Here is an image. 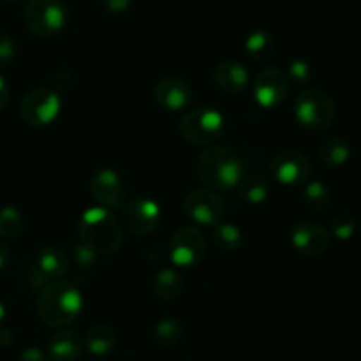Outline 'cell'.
<instances>
[{
  "label": "cell",
  "instance_id": "cell-27",
  "mask_svg": "<svg viewBox=\"0 0 361 361\" xmlns=\"http://www.w3.org/2000/svg\"><path fill=\"white\" fill-rule=\"evenodd\" d=\"M214 240L219 249L235 252L242 245V231L231 222H221L214 228Z\"/></svg>",
  "mask_w": 361,
  "mask_h": 361
},
{
  "label": "cell",
  "instance_id": "cell-23",
  "mask_svg": "<svg viewBox=\"0 0 361 361\" xmlns=\"http://www.w3.org/2000/svg\"><path fill=\"white\" fill-rule=\"evenodd\" d=\"M236 189H238L240 200L249 204H261L270 196V185L261 175H243Z\"/></svg>",
  "mask_w": 361,
  "mask_h": 361
},
{
  "label": "cell",
  "instance_id": "cell-2",
  "mask_svg": "<svg viewBox=\"0 0 361 361\" xmlns=\"http://www.w3.org/2000/svg\"><path fill=\"white\" fill-rule=\"evenodd\" d=\"M196 173L201 182L212 190H231L238 187L243 175V162L233 148L208 147L197 157Z\"/></svg>",
  "mask_w": 361,
  "mask_h": 361
},
{
  "label": "cell",
  "instance_id": "cell-8",
  "mask_svg": "<svg viewBox=\"0 0 361 361\" xmlns=\"http://www.w3.org/2000/svg\"><path fill=\"white\" fill-rule=\"evenodd\" d=\"M162 219L157 201L148 197L127 201L120 212V226L133 236H147L154 231Z\"/></svg>",
  "mask_w": 361,
  "mask_h": 361
},
{
  "label": "cell",
  "instance_id": "cell-17",
  "mask_svg": "<svg viewBox=\"0 0 361 361\" xmlns=\"http://www.w3.org/2000/svg\"><path fill=\"white\" fill-rule=\"evenodd\" d=\"M32 268L46 282H51L62 279L69 271V257L59 247H46L37 254V259L32 264Z\"/></svg>",
  "mask_w": 361,
  "mask_h": 361
},
{
  "label": "cell",
  "instance_id": "cell-29",
  "mask_svg": "<svg viewBox=\"0 0 361 361\" xmlns=\"http://www.w3.org/2000/svg\"><path fill=\"white\" fill-rule=\"evenodd\" d=\"M288 80L289 83H295L296 87H305L312 78V69L310 63L303 59H295L289 62L288 67Z\"/></svg>",
  "mask_w": 361,
  "mask_h": 361
},
{
  "label": "cell",
  "instance_id": "cell-18",
  "mask_svg": "<svg viewBox=\"0 0 361 361\" xmlns=\"http://www.w3.org/2000/svg\"><path fill=\"white\" fill-rule=\"evenodd\" d=\"M83 349V337L73 330L59 331L48 344L49 358L53 361H78Z\"/></svg>",
  "mask_w": 361,
  "mask_h": 361
},
{
  "label": "cell",
  "instance_id": "cell-9",
  "mask_svg": "<svg viewBox=\"0 0 361 361\" xmlns=\"http://www.w3.org/2000/svg\"><path fill=\"white\" fill-rule=\"evenodd\" d=\"M207 254V238L196 226H182L169 242V257L175 267L192 268Z\"/></svg>",
  "mask_w": 361,
  "mask_h": 361
},
{
  "label": "cell",
  "instance_id": "cell-30",
  "mask_svg": "<svg viewBox=\"0 0 361 361\" xmlns=\"http://www.w3.org/2000/svg\"><path fill=\"white\" fill-rule=\"evenodd\" d=\"M18 44L11 35L0 34V69H6L16 60Z\"/></svg>",
  "mask_w": 361,
  "mask_h": 361
},
{
  "label": "cell",
  "instance_id": "cell-15",
  "mask_svg": "<svg viewBox=\"0 0 361 361\" xmlns=\"http://www.w3.org/2000/svg\"><path fill=\"white\" fill-rule=\"evenodd\" d=\"M154 99L164 111H183L192 101V90L189 83L180 78H164L154 88Z\"/></svg>",
  "mask_w": 361,
  "mask_h": 361
},
{
  "label": "cell",
  "instance_id": "cell-12",
  "mask_svg": "<svg viewBox=\"0 0 361 361\" xmlns=\"http://www.w3.org/2000/svg\"><path fill=\"white\" fill-rule=\"evenodd\" d=\"M288 74L277 67H267L257 74L252 85V94L263 109H275L286 101L289 92Z\"/></svg>",
  "mask_w": 361,
  "mask_h": 361
},
{
  "label": "cell",
  "instance_id": "cell-24",
  "mask_svg": "<svg viewBox=\"0 0 361 361\" xmlns=\"http://www.w3.org/2000/svg\"><path fill=\"white\" fill-rule=\"evenodd\" d=\"M245 51L256 62H268L275 51V41L270 32L261 28L250 32L245 39Z\"/></svg>",
  "mask_w": 361,
  "mask_h": 361
},
{
  "label": "cell",
  "instance_id": "cell-5",
  "mask_svg": "<svg viewBox=\"0 0 361 361\" xmlns=\"http://www.w3.org/2000/svg\"><path fill=\"white\" fill-rule=\"evenodd\" d=\"M28 30L39 37H53L66 28L69 7L63 0H28L23 9Z\"/></svg>",
  "mask_w": 361,
  "mask_h": 361
},
{
  "label": "cell",
  "instance_id": "cell-6",
  "mask_svg": "<svg viewBox=\"0 0 361 361\" xmlns=\"http://www.w3.org/2000/svg\"><path fill=\"white\" fill-rule=\"evenodd\" d=\"M180 134L194 147H212L224 134V116L212 108H196L180 120Z\"/></svg>",
  "mask_w": 361,
  "mask_h": 361
},
{
  "label": "cell",
  "instance_id": "cell-35",
  "mask_svg": "<svg viewBox=\"0 0 361 361\" xmlns=\"http://www.w3.org/2000/svg\"><path fill=\"white\" fill-rule=\"evenodd\" d=\"M9 261H11L9 245H7L6 242H2V240H0V270H4V268L7 267V264H9Z\"/></svg>",
  "mask_w": 361,
  "mask_h": 361
},
{
  "label": "cell",
  "instance_id": "cell-1",
  "mask_svg": "<svg viewBox=\"0 0 361 361\" xmlns=\"http://www.w3.org/2000/svg\"><path fill=\"white\" fill-rule=\"evenodd\" d=\"M83 310V296L73 282H48L41 289L37 298V314L44 324L51 328H62L76 321Z\"/></svg>",
  "mask_w": 361,
  "mask_h": 361
},
{
  "label": "cell",
  "instance_id": "cell-34",
  "mask_svg": "<svg viewBox=\"0 0 361 361\" xmlns=\"http://www.w3.org/2000/svg\"><path fill=\"white\" fill-rule=\"evenodd\" d=\"M9 87H7V81L4 80V76L0 74V111H4L7 106V102H9Z\"/></svg>",
  "mask_w": 361,
  "mask_h": 361
},
{
  "label": "cell",
  "instance_id": "cell-7",
  "mask_svg": "<svg viewBox=\"0 0 361 361\" xmlns=\"http://www.w3.org/2000/svg\"><path fill=\"white\" fill-rule=\"evenodd\" d=\"M62 109V101L55 90L37 87L27 92L20 102V115L28 126L46 127L56 120Z\"/></svg>",
  "mask_w": 361,
  "mask_h": 361
},
{
  "label": "cell",
  "instance_id": "cell-33",
  "mask_svg": "<svg viewBox=\"0 0 361 361\" xmlns=\"http://www.w3.org/2000/svg\"><path fill=\"white\" fill-rule=\"evenodd\" d=\"M18 361H46V355L37 348H27L20 353Z\"/></svg>",
  "mask_w": 361,
  "mask_h": 361
},
{
  "label": "cell",
  "instance_id": "cell-36",
  "mask_svg": "<svg viewBox=\"0 0 361 361\" xmlns=\"http://www.w3.org/2000/svg\"><path fill=\"white\" fill-rule=\"evenodd\" d=\"M4 319H6V307H4V303L0 302V328H2Z\"/></svg>",
  "mask_w": 361,
  "mask_h": 361
},
{
  "label": "cell",
  "instance_id": "cell-3",
  "mask_svg": "<svg viewBox=\"0 0 361 361\" xmlns=\"http://www.w3.org/2000/svg\"><path fill=\"white\" fill-rule=\"evenodd\" d=\"M78 233L83 245L97 254H113L122 245V226L115 215L102 207L88 208L83 212L78 224Z\"/></svg>",
  "mask_w": 361,
  "mask_h": 361
},
{
  "label": "cell",
  "instance_id": "cell-13",
  "mask_svg": "<svg viewBox=\"0 0 361 361\" xmlns=\"http://www.w3.org/2000/svg\"><path fill=\"white\" fill-rule=\"evenodd\" d=\"M291 245L309 257L323 256L330 247V233L317 222H298L291 228Z\"/></svg>",
  "mask_w": 361,
  "mask_h": 361
},
{
  "label": "cell",
  "instance_id": "cell-25",
  "mask_svg": "<svg viewBox=\"0 0 361 361\" xmlns=\"http://www.w3.org/2000/svg\"><path fill=\"white\" fill-rule=\"evenodd\" d=\"M303 200L305 204L314 212L326 210L328 204L331 201V192L323 182L319 180H312V182L305 183V190H303Z\"/></svg>",
  "mask_w": 361,
  "mask_h": 361
},
{
  "label": "cell",
  "instance_id": "cell-32",
  "mask_svg": "<svg viewBox=\"0 0 361 361\" xmlns=\"http://www.w3.org/2000/svg\"><path fill=\"white\" fill-rule=\"evenodd\" d=\"M133 4L134 0H101L102 9H104L106 13H111V14L126 13Z\"/></svg>",
  "mask_w": 361,
  "mask_h": 361
},
{
  "label": "cell",
  "instance_id": "cell-31",
  "mask_svg": "<svg viewBox=\"0 0 361 361\" xmlns=\"http://www.w3.org/2000/svg\"><path fill=\"white\" fill-rule=\"evenodd\" d=\"M97 256L99 254L95 252V250L88 249L87 245H78L76 249H74V257H76V264L80 268H85V270H88V268L92 267V264L97 261Z\"/></svg>",
  "mask_w": 361,
  "mask_h": 361
},
{
  "label": "cell",
  "instance_id": "cell-19",
  "mask_svg": "<svg viewBox=\"0 0 361 361\" xmlns=\"http://www.w3.org/2000/svg\"><path fill=\"white\" fill-rule=\"evenodd\" d=\"M83 344L90 355L106 356L115 349L116 345V331L109 324L97 323L87 330L83 335Z\"/></svg>",
  "mask_w": 361,
  "mask_h": 361
},
{
  "label": "cell",
  "instance_id": "cell-16",
  "mask_svg": "<svg viewBox=\"0 0 361 361\" xmlns=\"http://www.w3.org/2000/svg\"><path fill=\"white\" fill-rule=\"evenodd\" d=\"M215 85L228 95H240L250 85V74L243 63L236 60H224L214 71Z\"/></svg>",
  "mask_w": 361,
  "mask_h": 361
},
{
  "label": "cell",
  "instance_id": "cell-10",
  "mask_svg": "<svg viewBox=\"0 0 361 361\" xmlns=\"http://www.w3.org/2000/svg\"><path fill=\"white\" fill-rule=\"evenodd\" d=\"M183 214L190 222L200 226H212L215 228L221 224L224 217V203L221 197L210 189H194L183 197Z\"/></svg>",
  "mask_w": 361,
  "mask_h": 361
},
{
  "label": "cell",
  "instance_id": "cell-22",
  "mask_svg": "<svg viewBox=\"0 0 361 361\" xmlns=\"http://www.w3.org/2000/svg\"><path fill=\"white\" fill-rule=\"evenodd\" d=\"M152 289L161 300H175L182 295V277L173 268H162L152 281Z\"/></svg>",
  "mask_w": 361,
  "mask_h": 361
},
{
  "label": "cell",
  "instance_id": "cell-14",
  "mask_svg": "<svg viewBox=\"0 0 361 361\" xmlns=\"http://www.w3.org/2000/svg\"><path fill=\"white\" fill-rule=\"evenodd\" d=\"M90 192L99 207L120 208L123 201V183L118 173L111 168H101L95 171L90 182Z\"/></svg>",
  "mask_w": 361,
  "mask_h": 361
},
{
  "label": "cell",
  "instance_id": "cell-28",
  "mask_svg": "<svg viewBox=\"0 0 361 361\" xmlns=\"http://www.w3.org/2000/svg\"><path fill=\"white\" fill-rule=\"evenodd\" d=\"M23 229V217L20 210L14 207L0 208V236L2 238H14Z\"/></svg>",
  "mask_w": 361,
  "mask_h": 361
},
{
  "label": "cell",
  "instance_id": "cell-21",
  "mask_svg": "<svg viewBox=\"0 0 361 361\" xmlns=\"http://www.w3.org/2000/svg\"><path fill=\"white\" fill-rule=\"evenodd\" d=\"M152 337L161 349H173L182 342L183 328L180 321L173 319V317H162L154 324Z\"/></svg>",
  "mask_w": 361,
  "mask_h": 361
},
{
  "label": "cell",
  "instance_id": "cell-4",
  "mask_svg": "<svg viewBox=\"0 0 361 361\" xmlns=\"http://www.w3.org/2000/svg\"><path fill=\"white\" fill-rule=\"evenodd\" d=\"M337 106L334 97L321 88H307L295 101V118L309 130H326L334 123Z\"/></svg>",
  "mask_w": 361,
  "mask_h": 361
},
{
  "label": "cell",
  "instance_id": "cell-11",
  "mask_svg": "<svg viewBox=\"0 0 361 361\" xmlns=\"http://www.w3.org/2000/svg\"><path fill=\"white\" fill-rule=\"evenodd\" d=\"M270 173L282 185H303L310 182L312 162L302 152L284 150L271 157Z\"/></svg>",
  "mask_w": 361,
  "mask_h": 361
},
{
  "label": "cell",
  "instance_id": "cell-26",
  "mask_svg": "<svg viewBox=\"0 0 361 361\" xmlns=\"http://www.w3.org/2000/svg\"><path fill=\"white\" fill-rule=\"evenodd\" d=\"M358 231V221L349 212H341L334 215L330 221V236L337 238L338 242H349Z\"/></svg>",
  "mask_w": 361,
  "mask_h": 361
},
{
  "label": "cell",
  "instance_id": "cell-20",
  "mask_svg": "<svg viewBox=\"0 0 361 361\" xmlns=\"http://www.w3.org/2000/svg\"><path fill=\"white\" fill-rule=\"evenodd\" d=\"M349 157H351V145H349V141L345 137H326L319 145V161L326 168H342V166L348 164Z\"/></svg>",
  "mask_w": 361,
  "mask_h": 361
}]
</instances>
